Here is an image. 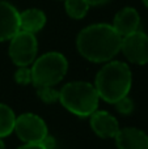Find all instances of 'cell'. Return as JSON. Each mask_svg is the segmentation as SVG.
<instances>
[{
  "mask_svg": "<svg viewBox=\"0 0 148 149\" xmlns=\"http://www.w3.org/2000/svg\"><path fill=\"white\" fill-rule=\"evenodd\" d=\"M122 37L112 25L94 24L79 33L76 46L83 58L92 63H106L121 51Z\"/></svg>",
  "mask_w": 148,
  "mask_h": 149,
  "instance_id": "cell-1",
  "label": "cell"
},
{
  "mask_svg": "<svg viewBox=\"0 0 148 149\" xmlns=\"http://www.w3.org/2000/svg\"><path fill=\"white\" fill-rule=\"evenodd\" d=\"M133 85V73L126 63L110 60L97 72L94 88L100 95V100L108 103L118 102L128 95Z\"/></svg>",
  "mask_w": 148,
  "mask_h": 149,
  "instance_id": "cell-2",
  "label": "cell"
},
{
  "mask_svg": "<svg viewBox=\"0 0 148 149\" xmlns=\"http://www.w3.org/2000/svg\"><path fill=\"white\" fill-rule=\"evenodd\" d=\"M59 102L73 115L87 118L98 109L100 95L91 82L71 81L59 90Z\"/></svg>",
  "mask_w": 148,
  "mask_h": 149,
  "instance_id": "cell-3",
  "label": "cell"
},
{
  "mask_svg": "<svg viewBox=\"0 0 148 149\" xmlns=\"http://www.w3.org/2000/svg\"><path fill=\"white\" fill-rule=\"evenodd\" d=\"M68 70V62L60 52L50 51L41 55L33 62L31 84L38 86H55L64 79Z\"/></svg>",
  "mask_w": 148,
  "mask_h": 149,
  "instance_id": "cell-4",
  "label": "cell"
},
{
  "mask_svg": "<svg viewBox=\"0 0 148 149\" xmlns=\"http://www.w3.org/2000/svg\"><path fill=\"white\" fill-rule=\"evenodd\" d=\"M38 51V42L33 33L20 30L10 38L9 58L17 67H28L33 64Z\"/></svg>",
  "mask_w": 148,
  "mask_h": 149,
  "instance_id": "cell-5",
  "label": "cell"
},
{
  "mask_svg": "<svg viewBox=\"0 0 148 149\" xmlns=\"http://www.w3.org/2000/svg\"><path fill=\"white\" fill-rule=\"evenodd\" d=\"M15 132L24 143H43L49 136L46 122L33 113H25L16 116Z\"/></svg>",
  "mask_w": 148,
  "mask_h": 149,
  "instance_id": "cell-6",
  "label": "cell"
},
{
  "mask_svg": "<svg viewBox=\"0 0 148 149\" xmlns=\"http://www.w3.org/2000/svg\"><path fill=\"white\" fill-rule=\"evenodd\" d=\"M121 51L123 52L128 62L138 65L148 63V36L140 30L122 37Z\"/></svg>",
  "mask_w": 148,
  "mask_h": 149,
  "instance_id": "cell-7",
  "label": "cell"
},
{
  "mask_svg": "<svg viewBox=\"0 0 148 149\" xmlns=\"http://www.w3.org/2000/svg\"><path fill=\"white\" fill-rule=\"evenodd\" d=\"M91 128L101 139H114L119 131V123L114 115L104 110H96L91 116Z\"/></svg>",
  "mask_w": 148,
  "mask_h": 149,
  "instance_id": "cell-8",
  "label": "cell"
},
{
  "mask_svg": "<svg viewBox=\"0 0 148 149\" xmlns=\"http://www.w3.org/2000/svg\"><path fill=\"white\" fill-rule=\"evenodd\" d=\"M20 31V13L12 4L0 0V42L10 39Z\"/></svg>",
  "mask_w": 148,
  "mask_h": 149,
  "instance_id": "cell-9",
  "label": "cell"
},
{
  "mask_svg": "<svg viewBox=\"0 0 148 149\" xmlns=\"http://www.w3.org/2000/svg\"><path fill=\"white\" fill-rule=\"evenodd\" d=\"M118 149H148V135L135 127H126L115 135Z\"/></svg>",
  "mask_w": 148,
  "mask_h": 149,
  "instance_id": "cell-10",
  "label": "cell"
},
{
  "mask_svg": "<svg viewBox=\"0 0 148 149\" xmlns=\"http://www.w3.org/2000/svg\"><path fill=\"white\" fill-rule=\"evenodd\" d=\"M139 25H140V16H139L138 10L135 8L126 7L122 8L115 15L112 26L121 37H126L138 30Z\"/></svg>",
  "mask_w": 148,
  "mask_h": 149,
  "instance_id": "cell-11",
  "label": "cell"
},
{
  "mask_svg": "<svg viewBox=\"0 0 148 149\" xmlns=\"http://www.w3.org/2000/svg\"><path fill=\"white\" fill-rule=\"evenodd\" d=\"M46 24V15L41 9L30 8L20 13V30L37 33Z\"/></svg>",
  "mask_w": 148,
  "mask_h": 149,
  "instance_id": "cell-12",
  "label": "cell"
},
{
  "mask_svg": "<svg viewBox=\"0 0 148 149\" xmlns=\"http://www.w3.org/2000/svg\"><path fill=\"white\" fill-rule=\"evenodd\" d=\"M16 114L5 103H0V137H7L15 131Z\"/></svg>",
  "mask_w": 148,
  "mask_h": 149,
  "instance_id": "cell-13",
  "label": "cell"
},
{
  "mask_svg": "<svg viewBox=\"0 0 148 149\" xmlns=\"http://www.w3.org/2000/svg\"><path fill=\"white\" fill-rule=\"evenodd\" d=\"M64 7L68 16L75 18V20H80V18L85 17L89 9V5L85 0H66Z\"/></svg>",
  "mask_w": 148,
  "mask_h": 149,
  "instance_id": "cell-14",
  "label": "cell"
},
{
  "mask_svg": "<svg viewBox=\"0 0 148 149\" xmlns=\"http://www.w3.org/2000/svg\"><path fill=\"white\" fill-rule=\"evenodd\" d=\"M36 89L39 100L43 101L45 103L59 102V90L54 89V86H38Z\"/></svg>",
  "mask_w": 148,
  "mask_h": 149,
  "instance_id": "cell-15",
  "label": "cell"
},
{
  "mask_svg": "<svg viewBox=\"0 0 148 149\" xmlns=\"http://www.w3.org/2000/svg\"><path fill=\"white\" fill-rule=\"evenodd\" d=\"M114 105H115L117 111L119 114H122V115H130V114L134 111V101L131 100L128 95L123 97L122 100H119L118 102H115Z\"/></svg>",
  "mask_w": 148,
  "mask_h": 149,
  "instance_id": "cell-16",
  "label": "cell"
},
{
  "mask_svg": "<svg viewBox=\"0 0 148 149\" xmlns=\"http://www.w3.org/2000/svg\"><path fill=\"white\" fill-rule=\"evenodd\" d=\"M15 80L20 85H29L31 84V71L28 67H18L15 73Z\"/></svg>",
  "mask_w": 148,
  "mask_h": 149,
  "instance_id": "cell-17",
  "label": "cell"
},
{
  "mask_svg": "<svg viewBox=\"0 0 148 149\" xmlns=\"http://www.w3.org/2000/svg\"><path fill=\"white\" fill-rule=\"evenodd\" d=\"M17 149H49L45 144L42 143H24V145H21Z\"/></svg>",
  "mask_w": 148,
  "mask_h": 149,
  "instance_id": "cell-18",
  "label": "cell"
},
{
  "mask_svg": "<svg viewBox=\"0 0 148 149\" xmlns=\"http://www.w3.org/2000/svg\"><path fill=\"white\" fill-rule=\"evenodd\" d=\"M87 3H88V5L91 7V5H102L105 4V3H108L109 0H85Z\"/></svg>",
  "mask_w": 148,
  "mask_h": 149,
  "instance_id": "cell-19",
  "label": "cell"
},
{
  "mask_svg": "<svg viewBox=\"0 0 148 149\" xmlns=\"http://www.w3.org/2000/svg\"><path fill=\"white\" fill-rule=\"evenodd\" d=\"M0 149H5V144H4V141H3L1 137H0Z\"/></svg>",
  "mask_w": 148,
  "mask_h": 149,
  "instance_id": "cell-20",
  "label": "cell"
},
{
  "mask_svg": "<svg viewBox=\"0 0 148 149\" xmlns=\"http://www.w3.org/2000/svg\"><path fill=\"white\" fill-rule=\"evenodd\" d=\"M142 1H143V4L146 5V7L148 8V0H142Z\"/></svg>",
  "mask_w": 148,
  "mask_h": 149,
  "instance_id": "cell-21",
  "label": "cell"
}]
</instances>
